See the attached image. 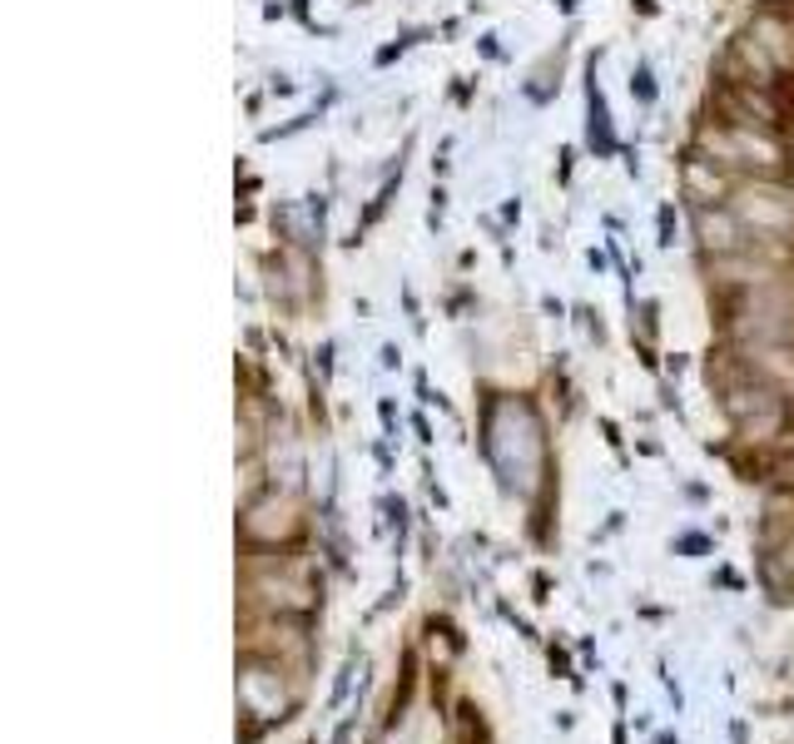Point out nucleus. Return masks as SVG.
<instances>
[{
	"label": "nucleus",
	"mask_w": 794,
	"mask_h": 744,
	"mask_svg": "<svg viewBox=\"0 0 794 744\" xmlns=\"http://www.w3.org/2000/svg\"><path fill=\"white\" fill-rule=\"evenodd\" d=\"M486 456H492V466L502 472V482L512 492H532L536 486L546 442H542V422H536V412L526 402H496L486 412Z\"/></svg>",
	"instance_id": "1"
},
{
	"label": "nucleus",
	"mask_w": 794,
	"mask_h": 744,
	"mask_svg": "<svg viewBox=\"0 0 794 744\" xmlns=\"http://www.w3.org/2000/svg\"><path fill=\"white\" fill-rule=\"evenodd\" d=\"M249 601L259 605L263 615H309L318 605V591L309 576H299V571H279V566H263V571H249Z\"/></svg>",
	"instance_id": "2"
},
{
	"label": "nucleus",
	"mask_w": 794,
	"mask_h": 744,
	"mask_svg": "<svg viewBox=\"0 0 794 744\" xmlns=\"http://www.w3.org/2000/svg\"><path fill=\"white\" fill-rule=\"evenodd\" d=\"M303 531V506L289 492H263L243 506V541L253 546H283Z\"/></svg>",
	"instance_id": "3"
},
{
	"label": "nucleus",
	"mask_w": 794,
	"mask_h": 744,
	"mask_svg": "<svg viewBox=\"0 0 794 744\" xmlns=\"http://www.w3.org/2000/svg\"><path fill=\"white\" fill-rule=\"evenodd\" d=\"M765 581H770V591H780L785 595L794 586V531H790V541L775 551V556L765 561Z\"/></svg>",
	"instance_id": "4"
},
{
	"label": "nucleus",
	"mask_w": 794,
	"mask_h": 744,
	"mask_svg": "<svg viewBox=\"0 0 794 744\" xmlns=\"http://www.w3.org/2000/svg\"><path fill=\"white\" fill-rule=\"evenodd\" d=\"M348 680H353V661H348L343 670H338V685H333V705H343V695H348Z\"/></svg>",
	"instance_id": "5"
},
{
	"label": "nucleus",
	"mask_w": 794,
	"mask_h": 744,
	"mask_svg": "<svg viewBox=\"0 0 794 744\" xmlns=\"http://www.w3.org/2000/svg\"><path fill=\"white\" fill-rule=\"evenodd\" d=\"M353 740V720H348V725H338V735H333V744H348Z\"/></svg>",
	"instance_id": "6"
}]
</instances>
